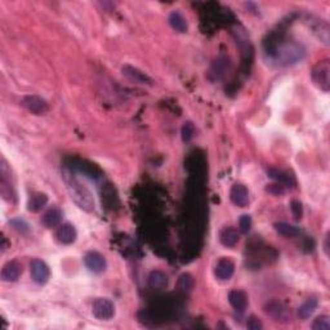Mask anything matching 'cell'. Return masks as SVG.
<instances>
[{"mask_svg":"<svg viewBox=\"0 0 330 330\" xmlns=\"http://www.w3.org/2000/svg\"><path fill=\"white\" fill-rule=\"evenodd\" d=\"M268 56L273 62L280 66H292L300 62L306 56V48L295 41H278L270 43L267 49Z\"/></svg>","mask_w":330,"mask_h":330,"instance_id":"obj_1","label":"cell"},{"mask_svg":"<svg viewBox=\"0 0 330 330\" xmlns=\"http://www.w3.org/2000/svg\"><path fill=\"white\" fill-rule=\"evenodd\" d=\"M63 177H65L68 194H70L71 199L74 200L75 204L80 209L84 210V212H88V213L93 212L94 210V199H93L92 192L80 181H78L74 175L65 173Z\"/></svg>","mask_w":330,"mask_h":330,"instance_id":"obj_2","label":"cell"},{"mask_svg":"<svg viewBox=\"0 0 330 330\" xmlns=\"http://www.w3.org/2000/svg\"><path fill=\"white\" fill-rule=\"evenodd\" d=\"M312 82L322 92H329L330 89V63L327 60L320 61L315 65L311 72Z\"/></svg>","mask_w":330,"mask_h":330,"instance_id":"obj_3","label":"cell"},{"mask_svg":"<svg viewBox=\"0 0 330 330\" xmlns=\"http://www.w3.org/2000/svg\"><path fill=\"white\" fill-rule=\"evenodd\" d=\"M265 312L276 322H281V324H287L292 319V314H290L289 309L284 303L277 302V300H272L268 302L265 306Z\"/></svg>","mask_w":330,"mask_h":330,"instance_id":"obj_4","label":"cell"},{"mask_svg":"<svg viewBox=\"0 0 330 330\" xmlns=\"http://www.w3.org/2000/svg\"><path fill=\"white\" fill-rule=\"evenodd\" d=\"M92 311L98 320H110L115 315V306L107 298H97L93 302Z\"/></svg>","mask_w":330,"mask_h":330,"instance_id":"obj_5","label":"cell"},{"mask_svg":"<svg viewBox=\"0 0 330 330\" xmlns=\"http://www.w3.org/2000/svg\"><path fill=\"white\" fill-rule=\"evenodd\" d=\"M30 272L31 277L35 281L36 284L44 285L48 283L50 277V270L45 262L40 259H34L30 263Z\"/></svg>","mask_w":330,"mask_h":330,"instance_id":"obj_6","label":"cell"},{"mask_svg":"<svg viewBox=\"0 0 330 330\" xmlns=\"http://www.w3.org/2000/svg\"><path fill=\"white\" fill-rule=\"evenodd\" d=\"M84 263L93 273H102L107 268V261L98 251H88L84 257Z\"/></svg>","mask_w":330,"mask_h":330,"instance_id":"obj_7","label":"cell"},{"mask_svg":"<svg viewBox=\"0 0 330 330\" xmlns=\"http://www.w3.org/2000/svg\"><path fill=\"white\" fill-rule=\"evenodd\" d=\"M22 106L35 115H43L49 110V106H48L45 99L39 96H34V94L26 96L22 99Z\"/></svg>","mask_w":330,"mask_h":330,"instance_id":"obj_8","label":"cell"},{"mask_svg":"<svg viewBox=\"0 0 330 330\" xmlns=\"http://www.w3.org/2000/svg\"><path fill=\"white\" fill-rule=\"evenodd\" d=\"M121 71H123V75L125 78H128L131 82L137 83V84H143V85H153L154 82L147 74H145L143 71H141L139 68L133 67L131 65H124L123 68H121Z\"/></svg>","mask_w":330,"mask_h":330,"instance_id":"obj_9","label":"cell"},{"mask_svg":"<svg viewBox=\"0 0 330 330\" xmlns=\"http://www.w3.org/2000/svg\"><path fill=\"white\" fill-rule=\"evenodd\" d=\"M230 197L236 207L245 208L249 204L248 188L241 183H235L231 187V191H230Z\"/></svg>","mask_w":330,"mask_h":330,"instance_id":"obj_10","label":"cell"},{"mask_svg":"<svg viewBox=\"0 0 330 330\" xmlns=\"http://www.w3.org/2000/svg\"><path fill=\"white\" fill-rule=\"evenodd\" d=\"M77 230L72 226L71 223H63L60 224L56 231V238L60 241L61 244H65V245H70V244L74 243L77 240Z\"/></svg>","mask_w":330,"mask_h":330,"instance_id":"obj_11","label":"cell"},{"mask_svg":"<svg viewBox=\"0 0 330 330\" xmlns=\"http://www.w3.org/2000/svg\"><path fill=\"white\" fill-rule=\"evenodd\" d=\"M22 273V266L21 263L17 262V261H11V262L6 263L3 266V270H2V280L6 281V283H14L19 278Z\"/></svg>","mask_w":330,"mask_h":330,"instance_id":"obj_12","label":"cell"},{"mask_svg":"<svg viewBox=\"0 0 330 330\" xmlns=\"http://www.w3.org/2000/svg\"><path fill=\"white\" fill-rule=\"evenodd\" d=\"M235 272V265L231 259L227 258H221L218 261L216 266V270H214V275L217 276V278L222 281L230 280L232 277Z\"/></svg>","mask_w":330,"mask_h":330,"instance_id":"obj_13","label":"cell"},{"mask_svg":"<svg viewBox=\"0 0 330 330\" xmlns=\"http://www.w3.org/2000/svg\"><path fill=\"white\" fill-rule=\"evenodd\" d=\"M239 239H240V235H239L238 230L234 229V227H224L219 232V241L226 248H234L239 243Z\"/></svg>","mask_w":330,"mask_h":330,"instance_id":"obj_14","label":"cell"},{"mask_svg":"<svg viewBox=\"0 0 330 330\" xmlns=\"http://www.w3.org/2000/svg\"><path fill=\"white\" fill-rule=\"evenodd\" d=\"M147 281L148 287L156 290H161L168 287V284H169V277H168L167 273L163 272V271L155 270L148 275Z\"/></svg>","mask_w":330,"mask_h":330,"instance_id":"obj_15","label":"cell"},{"mask_svg":"<svg viewBox=\"0 0 330 330\" xmlns=\"http://www.w3.org/2000/svg\"><path fill=\"white\" fill-rule=\"evenodd\" d=\"M229 300L230 304L239 312H244V310L246 309V304H248L246 294L241 290H231L229 293Z\"/></svg>","mask_w":330,"mask_h":330,"instance_id":"obj_16","label":"cell"},{"mask_svg":"<svg viewBox=\"0 0 330 330\" xmlns=\"http://www.w3.org/2000/svg\"><path fill=\"white\" fill-rule=\"evenodd\" d=\"M61 221H62V212L58 208H50L49 210H46L43 218H41L43 224L48 229L60 226Z\"/></svg>","mask_w":330,"mask_h":330,"instance_id":"obj_17","label":"cell"},{"mask_svg":"<svg viewBox=\"0 0 330 330\" xmlns=\"http://www.w3.org/2000/svg\"><path fill=\"white\" fill-rule=\"evenodd\" d=\"M169 23H170V26H172L173 30H175L177 33H181V34L187 33V30H188L187 21H186L185 16H183L181 12L174 11L170 13Z\"/></svg>","mask_w":330,"mask_h":330,"instance_id":"obj_18","label":"cell"},{"mask_svg":"<svg viewBox=\"0 0 330 330\" xmlns=\"http://www.w3.org/2000/svg\"><path fill=\"white\" fill-rule=\"evenodd\" d=\"M48 202V196L43 192H36L33 196L30 197L28 202V209L29 212H33V213H36L39 210L43 209L45 207V204Z\"/></svg>","mask_w":330,"mask_h":330,"instance_id":"obj_19","label":"cell"},{"mask_svg":"<svg viewBox=\"0 0 330 330\" xmlns=\"http://www.w3.org/2000/svg\"><path fill=\"white\" fill-rule=\"evenodd\" d=\"M267 173L272 180H275L276 182L280 183L281 186H294V181H293L292 175H289L287 172H284V170L270 168V169L267 170Z\"/></svg>","mask_w":330,"mask_h":330,"instance_id":"obj_20","label":"cell"},{"mask_svg":"<svg viewBox=\"0 0 330 330\" xmlns=\"http://www.w3.org/2000/svg\"><path fill=\"white\" fill-rule=\"evenodd\" d=\"M317 306H319L317 299H315V298H310V299L306 300V302L300 306L299 309H298V316L303 320L309 319V317L316 311Z\"/></svg>","mask_w":330,"mask_h":330,"instance_id":"obj_21","label":"cell"},{"mask_svg":"<svg viewBox=\"0 0 330 330\" xmlns=\"http://www.w3.org/2000/svg\"><path fill=\"white\" fill-rule=\"evenodd\" d=\"M275 230L277 234H280L281 236H285V238H294V236L299 235V229L293 226V224L287 223V222L275 223Z\"/></svg>","mask_w":330,"mask_h":330,"instance_id":"obj_22","label":"cell"},{"mask_svg":"<svg viewBox=\"0 0 330 330\" xmlns=\"http://www.w3.org/2000/svg\"><path fill=\"white\" fill-rule=\"evenodd\" d=\"M195 287V280L190 273H183V275L180 276L177 281V288L180 292L188 293L191 292Z\"/></svg>","mask_w":330,"mask_h":330,"instance_id":"obj_23","label":"cell"},{"mask_svg":"<svg viewBox=\"0 0 330 330\" xmlns=\"http://www.w3.org/2000/svg\"><path fill=\"white\" fill-rule=\"evenodd\" d=\"M181 134H182L183 142H190L195 134V125L191 123V121H186L182 125V129H181Z\"/></svg>","mask_w":330,"mask_h":330,"instance_id":"obj_24","label":"cell"},{"mask_svg":"<svg viewBox=\"0 0 330 330\" xmlns=\"http://www.w3.org/2000/svg\"><path fill=\"white\" fill-rule=\"evenodd\" d=\"M312 329L314 330H330V317L326 315H322L315 319L314 324H312Z\"/></svg>","mask_w":330,"mask_h":330,"instance_id":"obj_25","label":"cell"},{"mask_svg":"<svg viewBox=\"0 0 330 330\" xmlns=\"http://www.w3.org/2000/svg\"><path fill=\"white\" fill-rule=\"evenodd\" d=\"M9 223H11V226L13 227V230H16V231L19 232V234H28V232L30 231V226H29L28 222L23 221V219L21 218L12 219Z\"/></svg>","mask_w":330,"mask_h":330,"instance_id":"obj_26","label":"cell"},{"mask_svg":"<svg viewBox=\"0 0 330 330\" xmlns=\"http://www.w3.org/2000/svg\"><path fill=\"white\" fill-rule=\"evenodd\" d=\"M226 62H227V60H226V58H223V57L218 58V60L216 61V63H214L213 68H212V71H213V74L217 75V78H218L219 75L224 74V71L227 70Z\"/></svg>","mask_w":330,"mask_h":330,"instance_id":"obj_27","label":"cell"},{"mask_svg":"<svg viewBox=\"0 0 330 330\" xmlns=\"http://www.w3.org/2000/svg\"><path fill=\"white\" fill-rule=\"evenodd\" d=\"M239 227H240V231L243 232V234H248L251 229L250 216H248V214H244V216H241L240 221H239Z\"/></svg>","mask_w":330,"mask_h":330,"instance_id":"obj_28","label":"cell"},{"mask_svg":"<svg viewBox=\"0 0 330 330\" xmlns=\"http://www.w3.org/2000/svg\"><path fill=\"white\" fill-rule=\"evenodd\" d=\"M266 191H267L268 194L278 196V195L285 194V188L284 186H281L280 183H273V185H268L267 187H266Z\"/></svg>","mask_w":330,"mask_h":330,"instance_id":"obj_29","label":"cell"},{"mask_svg":"<svg viewBox=\"0 0 330 330\" xmlns=\"http://www.w3.org/2000/svg\"><path fill=\"white\" fill-rule=\"evenodd\" d=\"M246 327L249 330H261L263 327V324L257 316H249L248 321H246Z\"/></svg>","mask_w":330,"mask_h":330,"instance_id":"obj_30","label":"cell"},{"mask_svg":"<svg viewBox=\"0 0 330 330\" xmlns=\"http://www.w3.org/2000/svg\"><path fill=\"white\" fill-rule=\"evenodd\" d=\"M292 207H290V209H292L293 212V216H294L295 219H300L303 216V209H302V204H300L299 201H297V200H294V201H292Z\"/></svg>","mask_w":330,"mask_h":330,"instance_id":"obj_31","label":"cell"}]
</instances>
